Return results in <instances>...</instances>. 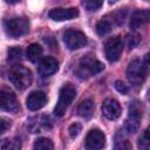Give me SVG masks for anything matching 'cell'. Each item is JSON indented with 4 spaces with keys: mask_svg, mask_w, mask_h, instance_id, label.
<instances>
[{
    "mask_svg": "<svg viewBox=\"0 0 150 150\" xmlns=\"http://www.w3.org/2000/svg\"><path fill=\"white\" fill-rule=\"evenodd\" d=\"M8 79L16 89L23 90L32 84L33 75L28 68L21 64H14L8 71Z\"/></svg>",
    "mask_w": 150,
    "mask_h": 150,
    "instance_id": "obj_1",
    "label": "cell"
},
{
    "mask_svg": "<svg viewBox=\"0 0 150 150\" xmlns=\"http://www.w3.org/2000/svg\"><path fill=\"white\" fill-rule=\"evenodd\" d=\"M76 96V89L73 84L70 83H66L64 86L61 87L60 89V94H59V100L57 103L54 108V114L57 117H61L64 115L66 110L68 109V107L70 105V103L73 102V100Z\"/></svg>",
    "mask_w": 150,
    "mask_h": 150,
    "instance_id": "obj_2",
    "label": "cell"
},
{
    "mask_svg": "<svg viewBox=\"0 0 150 150\" xmlns=\"http://www.w3.org/2000/svg\"><path fill=\"white\" fill-rule=\"evenodd\" d=\"M104 69V64L91 55H86L80 60L77 74L81 77H89Z\"/></svg>",
    "mask_w": 150,
    "mask_h": 150,
    "instance_id": "obj_3",
    "label": "cell"
},
{
    "mask_svg": "<svg viewBox=\"0 0 150 150\" xmlns=\"http://www.w3.org/2000/svg\"><path fill=\"white\" fill-rule=\"evenodd\" d=\"M6 32L12 38H20L28 33L29 21L23 16H14L5 22Z\"/></svg>",
    "mask_w": 150,
    "mask_h": 150,
    "instance_id": "obj_4",
    "label": "cell"
},
{
    "mask_svg": "<svg viewBox=\"0 0 150 150\" xmlns=\"http://www.w3.org/2000/svg\"><path fill=\"white\" fill-rule=\"evenodd\" d=\"M142 114H143V108L138 101H134L129 104V114H128V118L125 120V123H124V128L128 132L134 134L138 130Z\"/></svg>",
    "mask_w": 150,
    "mask_h": 150,
    "instance_id": "obj_5",
    "label": "cell"
},
{
    "mask_svg": "<svg viewBox=\"0 0 150 150\" xmlns=\"http://www.w3.org/2000/svg\"><path fill=\"white\" fill-rule=\"evenodd\" d=\"M146 70L143 62L139 60H132L127 68V77L132 86H141L145 81Z\"/></svg>",
    "mask_w": 150,
    "mask_h": 150,
    "instance_id": "obj_6",
    "label": "cell"
},
{
    "mask_svg": "<svg viewBox=\"0 0 150 150\" xmlns=\"http://www.w3.org/2000/svg\"><path fill=\"white\" fill-rule=\"evenodd\" d=\"M63 41L66 43V46L71 49H80L82 47H84L87 45V36L84 35V33L76 30V29H68L66 30V33L63 34Z\"/></svg>",
    "mask_w": 150,
    "mask_h": 150,
    "instance_id": "obj_7",
    "label": "cell"
},
{
    "mask_svg": "<svg viewBox=\"0 0 150 150\" xmlns=\"http://www.w3.org/2000/svg\"><path fill=\"white\" fill-rule=\"evenodd\" d=\"M122 49H123V41H122V38L118 35L110 38L104 46L105 56L110 62H115L120 59L122 54Z\"/></svg>",
    "mask_w": 150,
    "mask_h": 150,
    "instance_id": "obj_8",
    "label": "cell"
},
{
    "mask_svg": "<svg viewBox=\"0 0 150 150\" xmlns=\"http://www.w3.org/2000/svg\"><path fill=\"white\" fill-rule=\"evenodd\" d=\"M0 105L4 110L9 112H16L19 110V103L15 94L5 87L0 91Z\"/></svg>",
    "mask_w": 150,
    "mask_h": 150,
    "instance_id": "obj_9",
    "label": "cell"
},
{
    "mask_svg": "<svg viewBox=\"0 0 150 150\" xmlns=\"http://www.w3.org/2000/svg\"><path fill=\"white\" fill-rule=\"evenodd\" d=\"M104 143L105 136L100 129H91L86 136V146L88 150H101Z\"/></svg>",
    "mask_w": 150,
    "mask_h": 150,
    "instance_id": "obj_10",
    "label": "cell"
},
{
    "mask_svg": "<svg viewBox=\"0 0 150 150\" xmlns=\"http://www.w3.org/2000/svg\"><path fill=\"white\" fill-rule=\"evenodd\" d=\"M102 112L108 120H116L121 116L122 109L120 103L114 98H107L102 103Z\"/></svg>",
    "mask_w": 150,
    "mask_h": 150,
    "instance_id": "obj_11",
    "label": "cell"
},
{
    "mask_svg": "<svg viewBox=\"0 0 150 150\" xmlns=\"http://www.w3.org/2000/svg\"><path fill=\"white\" fill-rule=\"evenodd\" d=\"M28 128L30 132H42L45 130H48L52 128V123L48 116L40 115V116H34L29 120L28 122Z\"/></svg>",
    "mask_w": 150,
    "mask_h": 150,
    "instance_id": "obj_12",
    "label": "cell"
},
{
    "mask_svg": "<svg viewBox=\"0 0 150 150\" xmlns=\"http://www.w3.org/2000/svg\"><path fill=\"white\" fill-rule=\"evenodd\" d=\"M49 18L54 21H64L75 19L79 15V11L76 8H54L49 12Z\"/></svg>",
    "mask_w": 150,
    "mask_h": 150,
    "instance_id": "obj_13",
    "label": "cell"
},
{
    "mask_svg": "<svg viewBox=\"0 0 150 150\" xmlns=\"http://www.w3.org/2000/svg\"><path fill=\"white\" fill-rule=\"evenodd\" d=\"M47 102V97L45 95L43 91H40V90H36V91H32L27 100H26V104H27V108L30 109V110H39L41 109Z\"/></svg>",
    "mask_w": 150,
    "mask_h": 150,
    "instance_id": "obj_14",
    "label": "cell"
},
{
    "mask_svg": "<svg viewBox=\"0 0 150 150\" xmlns=\"http://www.w3.org/2000/svg\"><path fill=\"white\" fill-rule=\"evenodd\" d=\"M57 68H59L57 61L52 56H46L41 60V62L39 64V73L41 74V76L47 77V76H50L54 73H56Z\"/></svg>",
    "mask_w": 150,
    "mask_h": 150,
    "instance_id": "obj_15",
    "label": "cell"
},
{
    "mask_svg": "<svg viewBox=\"0 0 150 150\" xmlns=\"http://www.w3.org/2000/svg\"><path fill=\"white\" fill-rule=\"evenodd\" d=\"M150 21V11L149 9H139L132 13L131 19H130V28L131 29H137L145 23Z\"/></svg>",
    "mask_w": 150,
    "mask_h": 150,
    "instance_id": "obj_16",
    "label": "cell"
},
{
    "mask_svg": "<svg viewBox=\"0 0 150 150\" xmlns=\"http://www.w3.org/2000/svg\"><path fill=\"white\" fill-rule=\"evenodd\" d=\"M93 111H94V101L91 98L83 100L77 107V112L83 118H89L93 115Z\"/></svg>",
    "mask_w": 150,
    "mask_h": 150,
    "instance_id": "obj_17",
    "label": "cell"
},
{
    "mask_svg": "<svg viewBox=\"0 0 150 150\" xmlns=\"http://www.w3.org/2000/svg\"><path fill=\"white\" fill-rule=\"evenodd\" d=\"M42 56V47L38 43H32L30 46H28L27 48V59L35 63L38 62Z\"/></svg>",
    "mask_w": 150,
    "mask_h": 150,
    "instance_id": "obj_18",
    "label": "cell"
},
{
    "mask_svg": "<svg viewBox=\"0 0 150 150\" xmlns=\"http://www.w3.org/2000/svg\"><path fill=\"white\" fill-rule=\"evenodd\" d=\"M112 26H114L112 22L105 16V18H103L102 20H100V21L97 22V25H96V32H97L98 35L103 36V35L108 34V33L111 30Z\"/></svg>",
    "mask_w": 150,
    "mask_h": 150,
    "instance_id": "obj_19",
    "label": "cell"
},
{
    "mask_svg": "<svg viewBox=\"0 0 150 150\" xmlns=\"http://www.w3.org/2000/svg\"><path fill=\"white\" fill-rule=\"evenodd\" d=\"M0 150H21V143L18 138H4L1 141Z\"/></svg>",
    "mask_w": 150,
    "mask_h": 150,
    "instance_id": "obj_20",
    "label": "cell"
},
{
    "mask_svg": "<svg viewBox=\"0 0 150 150\" xmlns=\"http://www.w3.org/2000/svg\"><path fill=\"white\" fill-rule=\"evenodd\" d=\"M33 150H54L53 142L48 138H38L34 143Z\"/></svg>",
    "mask_w": 150,
    "mask_h": 150,
    "instance_id": "obj_21",
    "label": "cell"
},
{
    "mask_svg": "<svg viewBox=\"0 0 150 150\" xmlns=\"http://www.w3.org/2000/svg\"><path fill=\"white\" fill-rule=\"evenodd\" d=\"M138 148L139 150H150V125L145 129V131L139 137Z\"/></svg>",
    "mask_w": 150,
    "mask_h": 150,
    "instance_id": "obj_22",
    "label": "cell"
},
{
    "mask_svg": "<svg viewBox=\"0 0 150 150\" xmlns=\"http://www.w3.org/2000/svg\"><path fill=\"white\" fill-rule=\"evenodd\" d=\"M82 5L88 9V11H97L101 8V6L103 5V1H100V0H87V1H83Z\"/></svg>",
    "mask_w": 150,
    "mask_h": 150,
    "instance_id": "obj_23",
    "label": "cell"
},
{
    "mask_svg": "<svg viewBox=\"0 0 150 150\" xmlns=\"http://www.w3.org/2000/svg\"><path fill=\"white\" fill-rule=\"evenodd\" d=\"M139 41H141V38H139L138 34L132 33V34H129V35L127 36V46H128L129 49L135 48V47L138 45Z\"/></svg>",
    "mask_w": 150,
    "mask_h": 150,
    "instance_id": "obj_24",
    "label": "cell"
},
{
    "mask_svg": "<svg viewBox=\"0 0 150 150\" xmlns=\"http://www.w3.org/2000/svg\"><path fill=\"white\" fill-rule=\"evenodd\" d=\"M22 56V50L19 47H13L8 50V59L11 61H19L21 60Z\"/></svg>",
    "mask_w": 150,
    "mask_h": 150,
    "instance_id": "obj_25",
    "label": "cell"
},
{
    "mask_svg": "<svg viewBox=\"0 0 150 150\" xmlns=\"http://www.w3.org/2000/svg\"><path fill=\"white\" fill-rule=\"evenodd\" d=\"M68 131H69L70 137H76V136L80 134V131H81V124H79V123H74V124H71V125L69 127Z\"/></svg>",
    "mask_w": 150,
    "mask_h": 150,
    "instance_id": "obj_26",
    "label": "cell"
},
{
    "mask_svg": "<svg viewBox=\"0 0 150 150\" xmlns=\"http://www.w3.org/2000/svg\"><path fill=\"white\" fill-rule=\"evenodd\" d=\"M115 88H116L120 93H122V94H124V95H127V94L129 93V88H128L127 84H124L122 81H116V82H115Z\"/></svg>",
    "mask_w": 150,
    "mask_h": 150,
    "instance_id": "obj_27",
    "label": "cell"
},
{
    "mask_svg": "<svg viewBox=\"0 0 150 150\" xmlns=\"http://www.w3.org/2000/svg\"><path fill=\"white\" fill-rule=\"evenodd\" d=\"M144 66H145V68H148L149 70H150V53H148L146 55H145V57H144Z\"/></svg>",
    "mask_w": 150,
    "mask_h": 150,
    "instance_id": "obj_28",
    "label": "cell"
},
{
    "mask_svg": "<svg viewBox=\"0 0 150 150\" xmlns=\"http://www.w3.org/2000/svg\"><path fill=\"white\" fill-rule=\"evenodd\" d=\"M1 132H5L6 129H7V123H6V120L5 118H1Z\"/></svg>",
    "mask_w": 150,
    "mask_h": 150,
    "instance_id": "obj_29",
    "label": "cell"
},
{
    "mask_svg": "<svg viewBox=\"0 0 150 150\" xmlns=\"http://www.w3.org/2000/svg\"><path fill=\"white\" fill-rule=\"evenodd\" d=\"M146 98H148V101L150 102V89L148 90V94H146Z\"/></svg>",
    "mask_w": 150,
    "mask_h": 150,
    "instance_id": "obj_30",
    "label": "cell"
}]
</instances>
